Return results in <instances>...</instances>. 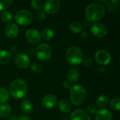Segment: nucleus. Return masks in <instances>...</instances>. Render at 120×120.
Listing matches in <instances>:
<instances>
[{
	"instance_id": "f257e3e1",
	"label": "nucleus",
	"mask_w": 120,
	"mask_h": 120,
	"mask_svg": "<svg viewBox=\"0 0 120 120\" xmlns=\"http://www.w3.org/2000/svg\"><path fill=\"white\" fill-rule=\"evenodd\" d=\"M105 13V7L99 3H91L86 8L85 16L90 22H97L101 20Z\"/></svg>"
},
{
	"instance_id": "f03ea898",
	"label": "nucleus",
	"mask_w": 120,
	"mask_h": 120,
	"mask_svg": "<svg viewBox=\"0 0 120 120\" xmlns=\"http://www.w3.org/2000/svg\"><path fill=\"white\" fill-rule=\"evenodd\" d=\"M27 91L26 82L21 79H16L11 82L9 85V93L15 99L23 98Z\"/></svg>"
},
{
	"instance_id": "7ed1b4c3",
	"label": "nucleus",
	"mask_w": 120,
	"mask_h": 120,
	"mask_svg": "<svg viewBox=\"0 0 120 120\" xmlns=\"http://www.w3.org/2000/svg\"><path fill=\"white\" fill-rule=\"evenodd\" d=\"M70 89V101L72 104L75 105L83 104L86 98V91L85 89L79 84H75L72 86Z\"/></svg>"
},
{
	"instance_id": "20e7f679",
	"label": "nucleus",
	"mask_w": 120,
	"mask_h": 120,
	"mask_svg": "<svg viewBox=\"0 0 120 120\" xmlns=\"http://www.w3.org/2000/svg\"><path fill=\"white\" fill-rule=\"evenodd\" d=\"M65 58L67 62L71 65H78L84 59L83 52L82 49L76 46L70 47L66 52Z\"/></svg>"
},
{
	"instance_id": "39448f33",
	"label": "nucleus",
	"mask_w": 120,
	"mask_h": 120,
	"mask_svg": "<svg viewBox=\"0 0 120 120\" xmlns=\"http://www.w3.org/2000/svg\"><path fill=\"white\" fill-rule=\"evenodd\" d=\"M14 20L21 26H27L32 22L33 15L27 10H20L15 13Z\"/></svg>"
},
{
	"instance_id": "423d86ee",
	"label": "nucleus",
	"mask_w": 120,
	"mask_h": 120,
	"mask_svg": "<svg viewBox=\"0 0 120 120\" xmlns=\"http://www.w3.org/2000/svg\"><path fill=\"white\" fill-rule=\"evenodd\" d=\"M37 58L42 61L49 60L52 56V49L47 44H41L38 45L35 49Z\"/></svg>"
},
{
	"instance_id": "0eeeda50",
	"label": "nucleus",
	"mask_w": 120,
	"mask_h": 120,
	"mask_svg": "<svg viewBox=\"0 0 120 120\" xmlns=\"http://www.w3.org/2000/svg\"><path fill=\"white\" fill-rule=\"evenodd\" d=\"M91 32L92 34L98 38H103L108 34L107 27L101 22H95L91 27Z\"/></svg>"
},
{
	"instance_id": "6e6552de",
	"label": "nucleus",
	"mask_w": 120,
	"mask_h": 120,
	"mask_svg": "<svg viewBox=\"0 0 120 120\" xmlns=\"http://www.w3.org/2000/svg\"><path fill=\"white\" fill-rule=\"evenodd\" d=\"M60 8V2L58 0H47L44 4V12L49 14L58 13Z\"/></svg>"
},
{
	"instance_id": "1a4fd4ad",
	"label": "nucleus",
	"mask_w": 120,
	"mask_h": 120,
	"mask_svg": "<svg viewBox=\"0 0 120 120\" xmlns=\"http://www.w3.org/2000/svg\"><path fill=\"white\" fill-rule=\"evenodd\" d=\"M16 65L22 69L27 68L30 65V60L27 55L24 53H18L15 55L14 58Z\"/></svg>"
},
{
	"instance_id": "9d476101",
	"label": "nucleus",
	"mask_w": 120,
	"mask_h": 120,
	"mask_svg": "<svg viewBox=\"0 0 120 120\" xmlns=\"http://www.w3.org/2000/svg\"><path fill=\"white\" fill-rule=\"evenodd\" d=\"M95 58L98 63L102 65H106L111 60L110 53L105 50H99L95 54Z\"/></svg>"
},
{
	"instance_id": "9b49d317",
	"label": "nucleus",
	"mask_w": 120,
	"mask_h": 120,
	"mask_svg": "<svg viewBox=\"0 0 120 120\" xmlns=\"http://www.w3.org/2000/svg\"><path fill=\"white\" fill-rule=\"evenodd\" d=\"M25 39L29 43L32 44H36L41 41V36L38 30L31 28L26 31Z\"/></svg>"
},
{
	"instance_id": "f8f14e48",
	"label": "nucleus",
	"mask_w": 120,
	"mask_h": 120,
	"mask_svg": "<svg viewBox=\"0 0 120 120\" xmlns=\"http://www.w3.org/2000/svg\"><path fill=\"white\" fill-rule=\"evenodd\" d=\"M58 103L57 97L53 94H47L46 95L41 101L42 105L47 109H51L56 107Z\"/></svg>"
},
{
	"instance_id": "ddd939ff",
	"label": "nucleus",
	"mask_w": 120,
	"mask_h": 120,
	"mask_svg": "<svg viewBox=\"0 0 120 120\" xmlns=\"http://www.w3.org/2000/svg\"><path fill=\"white\" fill-rule=\"evenodd\" d=\"M4 32L6 37H8L10 39H13L18 35L19 28L16 24L11 22L6 25L4 28Z\"/></svg>"
},
{
	"instance_id": "4468645a",
	"label": "nucleus",
	"mask_w": 120,
	"mask_h": 120,
	"mask_svg": "<svg viewBox=\"0 0 120 120\" xmlns=\"http://www.w3.org/2000/svg\"><path fill=\"white\" fill-rule=\"evenodd\" d=\"M70 120H91L89 115L83 109H77L70 115Z\"/></svg>"
},
{
	"instance_id": "2eb2a0df",
	"label": "nucleus",
	"mask_w": 120,
	"mask_h": 120,
	"mask_svg": "<svg viewBox=\"0 0 120 120\" xmlns=\"http://www.w3.org/2000/svg\"><path fill=\"white\" fill-rule=\"evenodd\" d=\"M95 120H112V115L107 109H101L96 113Z\"/></svg>"
},
{
	"instance_id": "dca6fc26",
	"label": "nucleus",
	"mask_w": 120,
	"mask_h": 120,
	"mask_svg": "<svg viewBox=\"0 0 120 120\" xmlns=\"http://www.w3.org/2000/svg\"><path fill=\"white\" fill-rule=\"evenodd\" d=\"M67 78L68 81H69L71 84L75 83L78 81L79 78V73L75 68H71L68 70L67 72Z\"/></svg>"
},
{
	"instance_id": "f3484780",
	"label": "nucleus",
	"mask_w": 120,
	"mask_h": 120,
	"mask_svg": "<svg viewBox=\"0 0 120 120\" xmlns=\"http://www.w3.org/2000/svg\"><path fill=\"white\" fill-rule=\"evenodd\" d=\"M20 108L22 111L25 114H30L33 111V105L28 100H23L20 103Z\"/></svg>"
},
{
	"instance_id": "a211bd4d",
	"label": "nucleus",
	"mask_w": 120,
	"mask_h": 120,
	"mask_svg": "<svg viewBox=\"0 0 120 120\" xmlns=\"http://www.w3.org/2000/svg\"><path fill=\"white\" fill-rule=\"evenodd\" d=\"M109 98L106 95H101L96 98V105L98 108H103L106 107L109 103Z\"/></svg>"
},
{
	"instance_id": "6ab92c4d",
	"label": "nucleus",
	"mask_w": 120,
	"mask_h": 120,
	"mask_svg": "<svg viewBox=\"0 0 120 120\" xmlns=\"http://www.w3.org/2000/svg\"><path fill=\"white\" fill-rule=\"evenodd\" d=\"M58 108L63 112H69L71 110V105L70 101L66 99H62L58 102Z\"/></svg>"
},
{
	"instance_id": "aec40b11",
	"label": "nucleus",
	"mask_w": 120,
	"mask_h": 120,
	"mask_svg": "<svg viewBox=\"0 0 120 120\" xmlns=\"http://www.w3.org/2000/svg\"><path fill=\"white\" fill-rule=\"evenodd\" d=\"M11 58V53L7 50H0V65L8 63Z\"/></svg>"
},
{
	"instance_id": "412c9836",
	"label": "nucleus",
	"mask_w": 120,
	"mask_h": 120,
	"mask_svg": "<svg viewBox=\"0 0 120 120\" xmlns=\"http://www.w3.org/2000/svg\"><path fill=\"white\" fill-rule=\"evenodd\" d=\"M11 112V108L8 103L0 104V117H6L9 115Z\"/></svg>"
},
{
	"instance_id": "4be33fe9",
	"label": "nucleus",
	"mask_w": 120,
	"mask_h": 120,
	"mask_svg": "<svg viewBox=\"0 0 120 120\" xmlns=\"http://www.w3.org/2000/svg\"><path fill=\"white\" fill-rule=\"evenodd\" d=\"M69 29L73 33L77 34V33L82 32V25L79 22L74 21V22H72L70 23V25H69Z\"/></svg>"
},
{
	"instance_id": "5701e85b",
	"label": "nucleus",
	"mask_w": 120,
	"mask_h": 120,
	"mask_svg": "<svg viewBox=\"0 0 120 120\" xmlns=\"http://www.w3.org/2000/svg\"><path fill=\"white\" fill-rule=\"evenodd\" d=\"M42 38L46 40V41H49L51 39H52L54 37V32L50 29V28H45L43 30L42 32H41V35Z\"/></svg>"
},
{
	"instance_id": "b1692460",
	"label": "nucleus",
	"mask_w": 120,
	"mask_h": 120,
	"mask_svg": "<svg viewBox=\"0 0 120 120\" xmlns=\"http://www.w3.org/2000/svg\"><path fill=\"white\" fill-rule=\"evenodd\" d=\"M9 98V93L8 90L4 87H0V103H5Z\"/></svg>"
},
{
	"instance_id": "393cba45",
	"label": "nucleus",
	"mask_w": 120,
	"mask_h": 120,
	"mask_svg": "<svg viewBox=\"0 0 120 120\" xmlns=\"http://www.w3.org/2000/svg\"><path fill=\"white\" fill-rule=\"evenodd\" d=\"M13 18V15L9 11H3L0 13V20L3 22H8Z\"/></svg>"
},
{
	"instance_id": "a878e982",
	"label": "nucleus",
	"mask_w": 120,
	"mask_h": 120,
	"mask_svg": "<svg viewBox=\"0 0 120 120\" xmlns=\"http://www.w3.org/2000/svg\"><path fill=\"white\" fill-rule=\"evenodd\" d=\"M110 108L114 111H119L120 110V99L119 98H113L110 103Z\"/></svg>"
},
{
	"instance_id": "bb28decb",
	"label": "nucleus",
	"mask_w": 120,
	"mask_h": 120,
	"mask_svg": "<svg viewBox=\"0 0 120 120\" xmlns=\"http://www.w3.org/2000/svg\"><path fill=\"white\" fill-rule=\"evenodd\" d=\"M13 4L12 0H0V11L5 10L11 6Z\"/></svg>"
},
{
	"instance_id": "cd10ccee",
	"label": "nucleus",
	"mask_w": 120,
	"mask_h": 120,
	"mask_svg": "<svg viewBox=\"0 0 120 120\" xmlns=\"http://www.w3.org/2000/svg\"><path fill=\"white\" fill-rule=\"evenodd\" d=\"M31 6L35 10H40L43 6V3L40 0H32L30 1Z\"/></svg>"
},
{
	"instance_id": "c85d7f7f",
	"label": "nucleus",
	"mask_w": 120,
	"mask_h": 120,
	"mask_svg": "<svg viewBox=\"0 0 120 120\" xmlns=\"http://www.w3.org/2000/svg\"><path fill=\"white\" fill-rule=\"evenodd\" d=\"M31 69L34 72L36 73H40L41 72H42L43 70V68L41 66V65L37 63H34L31 65Z\"/></svg>"
},
{
	"instance_id": "c756f323",
	"label": "nucleus",
	"mask_w": 120,
	"mask_h": 120,
	"mask_svg": "<svg viewBox=\"0 0 120 120\" xmlns=\"http://www.w3.org/2000/svg\"><path fill=\"white\" fill-rule=\"evenodd\" d=\"M97 111H98V108L95 104L91 103V104L88 105L86 107V112L88 114L89 113V114H95L97 112Z\"/></svg>"
},
{
	"instance_id": "7c9ffc66",
	"label": "nucleus",
	"mask_w": 120,
	"mask_h": 120,
	"mask_svg": "<svg viewBox=\"0 0 120 120\" xmlns=\"http://www.w3.org/2000/svg\"><path fill=\"white\" fill-rule=\"evenodd\" d=\"M119 2H120V1H110L109 2H108L107 7L108 8V10H110L111 11H113L114 10H115V8L117 7V4Z\"/></svg>"
},
{
	"instance_id": "2f4dec72",
	"label": "nucleus",
	"mask_w": 120,
	"mask_h": 120,
	"mask_svg": "<svg viewBox=\"0 0 120 120\" xmlns=\"http://www.w3.org/2000/svg\"><path fill=\"white\" fill-rule=\"evenodd\" d=\"M82 62H84V65L88 66V67H89V66H91V65L93 64V60H92L91 58H89V57H88V58H85L84 60L83 59Z\"/></svg>"
},
{
	"instance_id": "473e14b6",
	"label": "nucleus",
	"mask_w": 120,
	"mask_h": 120,
	"mask_svg": "<svg viewBox=\"0 0 120 120\" xmlns=\"http://www.w3.org/2000/svg\"><path fill=\"white\" fill-rule=\"evenodd\" d=\"M45 16H46L45 12H44V11H39V12L37 13V19H38V20H40L44 19V18H45Z\"/></svg>"
},
{
	"instance_id": "72a5a7b5",
	"label": "nucleus",
	"mask_w": 120,
	"mask_h": 120,
	"mask_svg": "<svg viewBox=\"0 0 120 120\" xmlns=\"http://www.w3.org/2000/svg\"><path fill=\"white\" fill-rule=\"evenodd\" d=\"M71 84H71L69 81H68V80H67V81H65V82H63V86H64L65 89H70V88L72 87Z\"/></svg>"
},
{
	"instance_id": "f704fd0d",
	"label": "nucleus",
	"mask_w": 120,
	"mask_h": 120,
	"mask_svg": "<svg viewBox=\"0 0 120 120\" xmlns=\"http://www.w3.org/2000/svg\"><path fill=\"white\" fill-rule=\"evenodd\" d=\"M17 120H31V119L26 115H21L17 119Z\"/></svg>"
},
{
	"instance_id": "c9c22d12",
	"label": "nucleus",
	"mask_w": 120,
	"mask_h": 120,
	"mask_svg": "<svg viewBox=\"0 0 120 120\" xmlns=\"http://www.w3.org/2000/svg\"><path fill=\"white\" fill-rule=\"evenodd\" d=\"M17 51H18V49H17L16 46H13V47H11V53H15Z\"/></svg>"
},
{
	"instance_id": "e433bc0d",
	"label": "nucleus",
	"mask_w": 120,
	"mask_h": 120,
	"mask_svg": "<svg viewBox=\"0 0 120 120\" xmlns=\"http://www.w3.org/2000/svg\"><path fill=\"white\" fill-rule=\"evenodd\" d=\"M81 35H82V37L84 39V37H86L85 38L86 39V37H88V34H87V33L86 32H82V34H81Z\"/></svg>"
}]
</instances>
